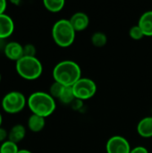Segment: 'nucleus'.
<instances>
[{"mask_svg": "<svg viewBox=\"0 0 152 153\" xmlns=\"http://www.w3.org/2000/svg\"><path fill=\"white\" fill-rule=\"evenodd\" d=\"M4 55L8 59L17 62L23 56V46L19 42L11 41L4 46Z\"/></svg>", "mask_w": 152, "mask_h": 153, "instance_id": "8", "label": "nucleus"}, {"mask_svg": "<svg viewBox=\"0 0 152 153\" xmlns=\"http://www.w3.org/2000/svg\"><path fill=\"white\" fill-rule=\"evenodd\" d=\"M7 3L5 0H0V15L4 13V11L6 9Z\"/></svg>", "mask_w": 152, "mask_h": 153, "instance_id": "24", "label": "nucleus"}, {"mask_svg": "<svg viewBox=\"0 0 152 153\" xmlns=\"http://www.w3.org/2000/svg\"><path fill=\"white\" fill-rule=\"evenodd\" d=\"M71 24L73 25L75 31H82L87 29L90 23L89 16L82 12H77L72 15V17L69 19Z\"/></svg>", "mask_w": 152, "mask_h": 153, "instance_id": "9", "label": "nucleus"}, {"mask_svg": "<svg viewBox=\"0 0 152 153\" xmlns=\"http://www.w3.org/2000/svg\"><path fill=\"white\" fill-rule=\"evenodd\" d=\"M137 132L143 138L152 137V117L142 118L137 125Z\"/></svg>", "mask_w": 152, "mask_h": 153, "instance_id": "12", "label": "nucleus"}, {"mask_svg": "<svg viewBox=\"0 0 152 153\" xmlns=\"http://www.w3.org/2000/svg\"><path fill=\"white\" fill-rule=\"evenodd\" d=\"M6 139L8 140V132L4 128L0 127V143L5 142Z\"/></svg>", "mask_w": 152, "mask_h": 153, "instance_id": "22", "label": "nucleus"}, {"mask_svg": "<svg viewBox=\"0 0 152 153\" xmlns=\"http://www.w3.org/2000/svg\"><path fill=\"white\" fill-rule=\"evenodd\" d=\"M53 78L55 82L65 87H73L82 78V70L80 65L74 61L64 60L57 63L54 67Z\"/></svg>", "mask_w": 152, "mask_h": 153, "instance_id": "1", "label": "nucleus"}, {"mask_svg": "<svg viewBox=\"0 0 152 153\" xmlns=\"http://www.w3.org/2000/svg\"><path fill=\"white\" fill-rule=\"evenodd\" d=\"M18 153H32V152H31L30 151H29V150H20Z\"/></svg>", "mask_w": 152, "mask_h": 153, "instance_id": "25", "label": "nucleus"}, {"mask_svg": "<svg viewBox=\"0 0 152 153\" xmlns=\"http://www.w3.org/2000/svg\"><path fill=\"white\" fill-rule=\"evenodd\" d=\"M18 74L26 80L38 79L43 71L41 62L36 56H22L15 64Z\"/></svg>", "mask_w": 152, "mask_h": 153, "instance_id": "4", "label": "nucleus"}, {"mask_svg": "<svg viewBox=\"0 0 152 153\" xmlns=\"http://www.w3.org/2000/svg\"><path fill=\"white\" fill-rule=\"evenodd\" d=\"M19 151L17 143L9 140L4 142L0 146V153H18Z\"/></svg>", "mask_w": 152, "mask_h": 153, "instance_id": "18", "label": "nucleus"}, {"mask_svg": "<svg viewBox=\"0 0 152 153\" xmlns=\"http://www.w3.org/2000/svg\"><path fill=\"white\" fill-rule=\"evenodd\" d=\"M129 35H130V37H131L133 39H135V40L142 39L144 37V34H143L142 29L140 28V26H139L138 24L133 26V27L130 29V30H129Z\"/></svg>", "mask_w": 152, "mask_h": 153, "instance_id": "20", "label": "nucleus"}, {"mask_svg": "<svg viewBox=\"0 0 152 153\" xmlns=\"http://www.w3.org/2000/svg\"><path fill=\"white\" fill-rule=\"evenodd\" d=\"M27 104L32 114L45 118L52 115L56 109L55 99L44 91H36L30 94L27 100Z\"/></svg>", "mask_w": 152, "mask_h": 153, "instance_id": "2", "label": "nucleus"}, {"mask_svg": "<svg viewBox=\"0 0 152 153\" xmlns=\"http://www.w3.org/2000/svg\"><path fill=\"white\" fill-rule=\"evenodd\" d=\"M2 121H3V117H2V115L0 113V127H1V125H2Z\"/></svg>", "mask_w": 152, "mask_h": 153, "instance_id": "26", "label": "nucleus"}, {"mask_svg": "<svg viewBox=\"0 0 152 153\" xmlns=\"http://www.w3.org/2000/svg\"><path fill=\"white\" fill-rule=\"evenodd\" d=\"M25 134H26L25 127L22 125L18 124V125L13 126L11 128V130L8 132V140L15 143H18L22 140H23V138L25 137Z\"/></svg>", "mask_w": 152, "mask_h": 153, "instance_id": "13", "label": "nucleus"}, {"mask_svg": "<svg viewBox=\"0 0 152 153\" xmlns=\"http://www.w3.org/2000/svg\"><path fill=\"white\" fill-rule=\"evenodd\" d=\"M65 2L64 0H44L43 4L46 9L50 12L56 13L61 11L65 6Z\"/></svg>", "mask_w": 152, "mask_h": 153, "instance_id": "15", "label": "nucleus"}, {"mask_svg": "<svg viewBox=\"0 0 152 153\" xmlns=\"http://www.w3.org/2000/svg\"><path fill=\"white\" fill-rule=\"evenodd\" d=\"M73 93L77 100H86L92 98L97 91L95 82L90 78H81L73 86Z\"/></svg>", "mask_w": 152, "mask_h": 153, "instance_id": "6", "label": "nucleus"}, {"mask_svg": "<svg viewBox=\"0 0 152 153\" xmlns=\"http://www.w3.org/2000/svg\"><path fill=\"white\" fill-rule=\"evenodd\" d=\"M45 117L35 114H32L28 119V127L31 132L34 133H39L42 131L45 127Z\"/></svg>", "mask_w": 152, "mask_h": 153, "instance_id": "14", "label": "nucleus"}, {"mask_svg": "<svg viewBox=\"0 0 152 153\" xmlns=\"http://www.w3.org/2000/svg\"><path fill=\"white\" fill-rule=\"evenodd\" d=\"M108 42V38L107 35L104 32L101 31H97L92 34L91 36V43L98 48L104 47Z\"/></svg>", "mask_w": 152, "mask_h": 153, "instance_id": "17", "label": "nucleus"}, {"mask_svg": "<svg viewBox=\"0 0 152 153\" xmlns=\"http://www.w3.org/2000/svg\"><path fill=\"white\" fill-rule=\"evenodd\" d=\"M65 87V86H64L63 84H61V83H59L57 82H54L51 84L50 88H49V94L54 99H58L59 100V98H60V96H61Z\"/></svg>", "mask_w": 152, "mask_h": 153, "instance_id": "19", "label": "nucleus"}, {"mask_svg": "<svg viewBox=\"0 0 152 153\" xmlns=\"http://www.w3.org/2000/svg\"><path fill=\"white\" fill-rule=\"evenodd\" d=\"M27 103L25 96L20 91H10L4 95L2 100L3 109L10 114H14L22 111Z\"/></svg>", "mask_w": 152, "mask_h": 153, "instance_id": "5", "label": "nucleus"}, {"mask_svg": "<svg viewBox=\"0 0 152 153\" xmlns=\"http://www.w3.org/2000/svg\"><path fill=\"white\" fill-rule=\"evenodd\" d=\"M14 30V23L13 19L4 13L0 15V39H4L13 34Z\"/></svg>", "mask_w": 152, "mask_h": 153, "instance_id": "10", "label": "nucleus"}, {"mask_svg": "<svg viewBox=\"0 0 152 153\" xmlns=\"http://www.w3.org/2000/svg\"><path fill=\"white\" fill-rule=\"evenodd\" d=\"M23 56H36V48L32 44L23 46Z\"/></svg>", "mask_w": 152, "mask_h": 153, "instance_id": "21", "label": "nucleus"}, {"mask_svg": "<svg viewBox=\"0 0 152 153\" xmlns=\"http://www.w3.org/2000/svg\"><path fill=\"white\" fill-rule=\"evenodd\" d=\"M1 79H2V76H1V74H0V82H1Z\"/></svg>", "mask_w": 152, "mask_h": 153, "instance_id": "27", "label": "nucleus"}, {"mask_svg": "<svg viewBox=\"0 0 152 153\" xmlns=\"http://www.w3.org/2000/svg\"><path fill=\"white\" fill-rule=\"evenodd\" d=\"M138 25L142 29L144 36H152V11L143 13L138 22Z\"/></svg>", "mask_w": 152, "mask_h": 153, "instance_id": "11", "label": "nucleus"}, {"mask_svg": "<svg viewBox=\"0 0 152 153\" xmlns=\"http://www.w3.org/2000/svg\"><path fill=\"white\" fill-rule=\"evenodd\" d=\"M151 117H152V108H151Z\"/></svg>", "mask_w": 152, "mask_h": 153, "instance_id": "28", "label": "nucleus"}, {"mask_svg": "<svg viewBox=\"0 0 152 153\" xmlns=\"http://www.w3.org/2000/svg\"><path fill=\"white\" fill-rule=\"evenodd\" d=\"M130 153H149L148 150L143 146H137L131 150Z\"/></svg>", "mask_w": 152, "mask_h": 153, "instance_id": "23", "label": "nucleus"}, {"mask_svg": "<svg viewBox=\"0 0 152 153\" xmlns=\"http://www.w3.org/2000/svg\"><path fill=\"white\" fill-rule=\"evenodd\" d=\"M75 30L67 19H60L52 28V37L56 45L62 48L71 46L75 39Z\"/></svg>", "mask_w": 152, "mask_h": 153, "instance_id": "3", "label": "nucleus"}, {"mask_svg": "<svg viewBox=\"0 0 152 153\" xmlns=\"http://www.w3.org/2000/svg\"><path fill=\"white\" fill-rule=\"evenodd\" d=\"M75 100H76V98L73 93V87H65V89L59 98V100L62 103L68 105V104H72Z\"/></svg>", "mask_w": 152, "mask_h": 153, "instance_id": "16", "label": "nucleus"}, {"mask_svg": "<svg viewBox=\"0 0 152 153\" xmlns=\"http://www.w3.org/2000/svg\"><path fill=\"white\" fill-rule=\"evenodd\" d=\"M131 150L129 142L121 135L110 137L106 144L107 153H130Z\"/></svg>", "mask_w": 152, "mask_h": 153, "instance_id": "7", "label": "nucleus"}]
</instances>
